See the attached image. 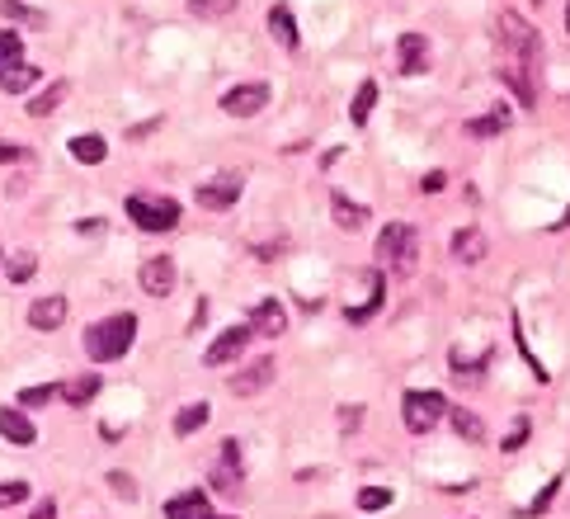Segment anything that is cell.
<instances>
[{
  "mask_svg": "<svg viewBox=\"0 0 570 519\" xmlns=\"http://www.w3.org/2000/svg\"><path fill=\"white\" fill-rule=\"evenodd\" d=\"M358 421H363V406H345V411H340V430H345V434L358 430Z\"/></svg>",
  "mask_w": 570,
  "mask_h": 519,
  "instance_id": "8d00e7d4",
  "label": "cell"
},
{
  "mask_svg": "<svg viewBox=\"0 0 570 519\" xmlns=\"http://www.w3.org/2000/svg\"><path fill=\"white\" fill-rule=\"evenodd\" d=\"M500 80H504V86H514V95H519V104H523V109H533V104H538V90H533V80L523 76V67H519V61H510V67L500 71Z\"/></svg>",
  "mask_w": 570,
  "mask_h": 519,
  "instance_id": "44dd1931",
  "label": "cell"
},
{
  "mask_svg": "<svg viewBox=\"0 0 570 519\" xmlns=\"http://www.w3.org/2000/svg\"><path fill=\"white\" fill-rule=\"evenodd\" d=\"M222 109L231 118H255L260 109H269V86L264 80H250V86H231L222 95Z\"/></svg>",
  "mask_w": 570,
  "mask_h": 519,
  "instance_id": "277c9868",
  "label": "cell"
},
{
  "mask_svg": "<svg viewBox=\"0 0 570 519\" xmlns=\"http://www.w3.org/2000/svg\"><path fill=\"white\" fill-rule=\"evenodd\" d=\"M269 33L279 38L283 48H298V24H292V10L288 5H273L269 10Z\"/></svg>",
  "mask_w": 570,
  "mask_h": 519,
  "instance_id": "ffe728a7",
  "label": "cell"
},
{
  "mask_svg": "<svg viewBox=\"0 0 570 519\" xmlns=\"http://www.w3.org/2000/svg\"><path fill=\"white\" fill-rule=\"evenodd\" d=\"M137 279H142V288L152 298H170V288H175V260L170 255H152V260L142 264Z\"/></svg>",
  "mask_w": 570,
  "mask_h": 519,
  "instance_id": "ba28073f",
  "label": "cell"
},
{
  "mask_svg": "<svg viewBox=\"0 0 570 519\" xmlns=\"http://www.w3.org/2000/svg\"><path fill=\"white\" fill-rule=\"evenodd\" d=\"M14 61H19V33L5 29V33H0V76H5Z\"/></svg>",
  "mask_w": 570,
  "mask_h": 519,
  "instance_id": "f546056e",
  "label": "cell"
},
{
  "mask_svg": "<svg viewBox=\"0 0 570 519\" xmlns=\"http://www.w3.org/2000/svg\"><path fill=\"white\" fill-rule=\"evenodd\" d=\"M71 156H76V161H86V165H99L104 156H109V142H104V137H95V133H86V137H71Z\"/></svg>",
  "mask_w": 570,
  "mask_h": 519,
  "instance_id": "7402d4cb",
  "label": "cell"
},
{
  "mask_svg": "<svg viewBox=\"0 0 570 519\" xmlns=\"http://www.w3.org/2000/svg\"><path fill=\"white\" fill-rule=\"evenodd\" d=\"M109 487H114V496H123V501H137V487H133L128 472H109Z\"/></svg>",
  "mask_w": 570,
  "mask_h": 519,
  "instance_id": "836d02e7",
  "label": "cell"
},
{
  "mask_svg": "<svg viewBox=\"0 0 570 519\" xmlns=\"http://www.w3.org/2000/svg\"><path fill=\"white\" fill-rule=\"evenodd\" d=\"M188 10H194L198 19H222L236 10V0H188Z\"/></svg>",
  "mask_w": 570,
  "mask_h": 519,
  "instance_id": "83f0119b",
  "label": "cell"
},
{
  "mask_svg": "<svg viewBox=\"0 0 570 519\" xmlns=\"http://www.w3.org/2000/svg\"><path fill=\"white\" fill-rule=\"evenodd\" d=\"M165 519H213V510H207L203 491H184V496H175V501L165 505Z\"/></svg>",
  "mask_w": 570,
  "mask_h": 519,
  "instance_id": "2e32d148",
  "label": "cell"
},
{
  "mask_svg": "<svg viewBox=\"0 0 570 519\" xmlns=\"http://www.w3.org/2000/svg\"><path fill=\"white\" fill-rule=\"evenodd\" d=\"M0 10H5V14H14V19H38V14H29L24 5H14V0H5V5H0Z\"/></svg>",
  "mask_w": 570,
  "mask_h": 519,
  "instance_id": "b9f144b4",
  "label": "cell"
},
{
  "mask_svg": "<svg viewBox=\"0 0 570 519\" xmlns=\"http://www.w3.org/2000/svg\"><path fill=\"white\" fill-rule=\"evenodd\" d=\"M38 80H43V71H38V67H29V61H14V67L0 76V90H5V95H19V90L38 86Z\"/></svg>",
  "mask_w": 570,
  "mask_h": 519,
  "instance_id": "e0dca14e",
  "label": "cell"
},
{
  "mask_svg": "<svg viewBox=\"0 0 570 519\" xmlns=\"http://www.w3.org/2000/svg\"><path fill=\"white\" fill-rule=\"evenodd\" d=\"M236 199H241V175H217V180L198 184V203L213 208V213H226Z\"/></svg>",
  "mask_w": 570,
  "mask_h": 519,
  "instance_id": "52a82bcc",
  "label": "cell"
},
{
  "mask_svg": "<svg viewBox=\"0 0 570 519\" xmlns=\"http://www.w3.org/2000/svg\"><path fill=\"white\" fill-rule=\"evenodd\" d=\"M29 519H57V505H52V501H43V505H38Z\"/></svg>",
  "mask_w": 570,
  "mask_h": 519,
  "instance_id": "7bdbcfd3",
  "label": "cell"
},
{
  "mask_svg": "<svg viewBox=\"0 0 570 519\" xmlns=\"http://www.w3.org/2000/svg\"><path fill=\"white\" fill-rule=\"evenodd\" d=\"M523 440H528V421H519V425H514V434H510V440H504V453H514Z\"/></svg>",
  "mask_w": 570,
  "mask_h": 519,
  "instance_id": "f35d334b",
  "label": "cell"
},
{
  "mask_svg": "<svg viewBox=\"0 0 570 519\" xmlns=\"http://www.w3.org/2000/svg\"><path fill=\"white\" fill-rule=\"evenodd\" d=\"M24 496H29L24 482H0V505H19Z\"/></svg>",
  "mask_w": 570,
  "mask_h": 519,
  "instance_id": "e575fe53",
  "label": "cell"
},
{
  "mask_svg": "<svg viewBox=\"0 0 570 519\" xmlns=\"http://www.w3.org/2000/svg\"><path fill=\"white\" fill-rule=\"evenodd\" d=\"M504 123H510L504 114H481V118L467 123V133H472V137H495V133H504Z\"/></svg>",
  "mask_w": 570,
  "mask_h": 519,
  "instance_id": "4316f807",
  "label": "cell"
},
{
  "mask_svg": "<svg viewBox=\"0 0 570 519\" xmlns=\"http://www.w3.org/2000/svg\"><path fill=\"white\" fill-rule=\"evenodd\" d=\"M443 184H448V180H443V171H429V175H425V184H419V190H425V194H438Z\"/></svg>",
  "mask_w": 570,
  "mask_h": 519,
  "instance_id": "60d3db41",
  "label": "cell"
},
{
  "mask_svg": "<svg viewBox=\"0 0 570 519\" xmlns=\"http://www.w3.org/2000/svg\"><path fill=\"white\" fill-rule=\"evenodd\" d=\"M556 487H561V482H547V487H542V496H538V501H533V514H542L547 505H552V496H556Z\"/></svg>",
  "mask_w": 570,
  "mask_h": 519,
  "instance_id": "74e56055",
  "label": "cell"
},
{
  "mask_svg": "<svg viewBox=\"0 0 570 519\" xmlns=\"http://www.w3.org/2000/svg\"><path fill=\"white\" fill-rule=\"evenodd\" d=\"M410 241H415V227H410V222H387L372 251H377V260H391V264H396V260H400V251H406Z\"/></svg>",
  "mask_w": 570,
  "mask_h": 519,
  "instance_id": "30bf717a",
  "label": "cell"
},
{
  "mask_svg": "<svg viewBox=\"0 0 570 519\" xmlns=\"http://www.w3.org/2000/svg\"><path fill=\"white\" fill-rule=\"evenodd\" d=\"M250 336H255V330H250V326H231V330H222V336H217L213 345H207L203 364H207V368H222V364H231V359H236L241 349L250 345Z\"/></svg>",
  "mask_w": 570,
  "mask_h": 519,
  "instance_id": "8992f818",
  "label": "cell"
},
{
  "mask_svg": "<svg viewBox=\"0 0 570 519\" xmlns=\"http://www.w3.org/2000/svg\"><path fill=\"white\" fill-rule=\"evenodd\" d=\"M128 218L142 227V232H170V227L179 222V203H175V199L133 194V199H128Z\"/></svg>",
  "mask_w": 570,
  "mask_h": 519,
  "instance_id": "7a4b0ae2",
  "label": "cell"
},
{
  "mask_svg": "<svg viewBox=\"0 0 570 519\" xmlns=\"http://www.w3.org/2000/svg\"><path fill=\"white\" fill-rule=\"evenodd\" d=\"M207 415H213V411H207V402L184 406V411L175 415V434H179V440H188V434H198V430L207 425Z\"/></svg>",
  "mask_w": 570,
  "mask_h": 519,
  "instance_id": "603a6c76",
  "label": "cell"
},
{
  "mask_svg": "<svg viewBox=\"0 0 570 519\" xmlns=\"http://www.w3.org/2000/svg\"><path fill=\"white\" fill-rule=\"evenodd\" d=\"M24 156V147H19V142H0V165H10V161H19Z\"/></svg>",
  "mask_w": 570,
  "mask_h": 519,
  "instance_id": "ab89813d",
  "label": "cell"
},
{
  "mask_svg": "<svg viewBox=\"0 0 570 519\" xmlns=\"http://www.w3.org/2000/svg\"><path fill=\"white\" fill-rule=\"evenodd\" d=\"M565 29H570V5H565Z\"/></svg>",
  "mask_w": 570,
  "mask_h": 519,
  "instance_id": "ee69618b",
  "label": "cell"
},
{
  "mask_svg": "<svg viewBox=\"0 0 570 519\" xmlns=\"http://www.w3.org/2000/svg\"><path fill=\"white\" fill-rule=\"evenodd\" d=\"M67 298L61 293H52V298H38L33 307H29V326H38V330H57L61 321H67Z\"/></svg>",
  "mask_w": 570,
  "mask_h": 519,
  "instance_id": "4fadbf2b",
  "label": "cell"
},
{
  "mask_svg": "<svg viewBox=\"0 0 570 519\" xmlns=\"http://www.w3.org/2000/svg\"><path fill=\"white\" fill-rule=\"evenodd\" d=\"M453 260H462V264H481L485 260V232L481 227H462V232L453 236Z\"/></svg>",
  "mask_w": 570,
  "mask_h": 519,
  "instance_id": "5bb4252c",
  "label": "cell"
},
{
  "mask_svg": "<svg viewBox=\"0 0 570 519\" xmlns=\"http://www.w3.org/2000/svg\"><path fill=\"white\" fill-rule=\"evenodd\" d=\"M33 269H38L33 255H29V251H19V255L10 260V279H14V283H24V279H33Z\"/></svg>",
  "mask_w": 570,
  "mask_h": 519,
  "instance_id": "d6a6232c",
  "label": "cell"
},
{
  "mask_svg": "<svg viewBox=\"0 0 570 519\" xmlns=\"http://www.w3.org/2000/svg\"><path fill=\"white\" fill-rule=\"evenodd\" d=\"M415 260H419V236H415V241L406 246V251H400V260H396L391 269H396L400 279H410V274H415Z\"/></svg>",
  "mask_w": 570,
  "mask_h": 519,
  "instance_id": "1f68e13d",
  "label": "cell"
},
{
  "mask_svg": "<svg viewBox=\"0 0 570 519\" xmlns=\"http://www.w3.org/2000/svg\"><path fill=\"white\" fill-rule=\"evenodd\" d=\"M133 336H137V317H133V311H118V317L99 321V326H90L86 349H90V359H99V364H114V359H123V355L133 349Z\"/></svg>",
  "mask_w": 570,
  "mask_h": 519,
  "instance_id": "6da1fadb",
  "label": "cell"
},
{
  "mask_svg": "<svg viewBox=\"0 0 570 519\" xmlns=\"http://www.w3.org/2000/svg\"><path fill=\"white\" fill-rule=\"evenodd\" d=\"M217 519H236V514H217Z\"/></svg>",
  "mask_w": 570,
  "mask_h": 519,
  "instance_id": "f6af8a7d",
  "label": "cell"
},
{
  "mask_svg": "<svg viewBox=\"0 0 570 519\" xmlns=\"http://www.w3.org/2000/svg\"><path fill=\"white\" fill-rule=\"evenodd\" d=\"M391 505V491L387 487H363L358 491V510H387Z\"/></svg>",
  "mask_w": 570,
  "mask_h": 519,
  "instance_id": "f1b7e54d",
  "label": "cell"
},
{
  "mask_svg": "<svg viewBox=\"0 0 570 519\" xmlns=\"http://www.w3.org/2000/svg\"><path fill=\"white\" fill-rule=\"evenodd\" d=\"M0 434H5L10 444H33L38 440V430L24 411H10V406H0Z\"/></svg>",
  "mask_w": 570,
  "mask_h": 519,
  "instance_id": "9a60e30c",
  "label": "cell"
},
{
  "mask_svg": "<svg viewBox=\"0 0 570 519\" xmlns=\"http://www.w3.org/2000/svg\"><path fill=\"white\" fill-rule=\"evenodd\" d=\"M57 392H61V387H52V383H43V387H24V392H19V406H48Z\"/></svg>",
  "mask_w": 570,
  "mask_h": 519,
  "instance_id": "4dcf8cb0",
  "label": "cell"
},
{
  "mask_svg": "<svg viewBox=\"0 0 570 519\" xmlns=\"http://www.w3.org/2000/svg\"><path fill=\"white\" fill-rule=\"evenodd\" d=\"M273 383V359H255L245 373H236L226 387H231V397H255V392H264Z\"/></svg>",
  "mask_w": 570,
  "mask_h": 519,
  "instance_id": "9c48e42d",
  "label": "cell"
},
{
  "mask_svg": "<svg viewBox=\"0 0 570 519\" xmlns=\"http://www.w3.org/2000/svg\"><path fill=\"white\" fill-rule=\"evenodd\" d=\"M400 76H419L425 71V61H429V43H425V33H400Z\"/></svg>",
  "mask_w": 570,
  "mask_h": 519,
  "instance_id": "8fae6325",
  "label": "cell"
},
{
  "mask_svg": "<svg viewBox=\"0 0 570 519\" xmlns=\"http://www.w3.org/2000/svg\"><path fill=\"white\" fill-rule=\"evenodd\" d=\"M372 104H377V80H363V86H358V95H354V109H349V118L358 123V128H363V123L372 118Z\"/></svg>",
  "mask_w": 570,
  "mask_h": 519,
  "instance_id": "d4e9b609",
  "label": "cell"
},
{
  "mask_svg": "<svg viewBox=\"0 0 570 519\" xmlns=\"http://www.w3.org/2000/svg\"><path fill=\"white\" fill-rule=\"evenodd\" d=\"M453 430L462 434V440H472V444H481V440H485V425L476 421L472 411H453Z\"/></svg>",
  "mask_w": 570,
  "mask_h": 519,
  "instance_id": "484cf974",
  "label": "cell"
},
{
  "mask_svg": "<svg viewBox=\"0 0 570 519\" xmlns=\"http://www.w3.org/2000/svg\"><path fill=\"white\" fill-rule=\"evenodd\" d=\"M67 95H71L67 80H52L43 95H33V99H29V114H33V118H48V114H57V104L67 99Z\"/></svg>",
  "mask_w": 570,
  "mask_h": 519,
  "instance_id": "d6986e66",
  "label": "cell"
},
{
  "mask_svg": "<svg viewBox=\"0 0 570 519\" xmlns=\"http://www.w3.org/2000/svg\"><path fill=\"white\" fill-rule=\"evenodd\" d=\"M250 330H255V336H283L288 330V311H283V302H260L255 311H250Z\"/></svg>",
  "mask_w": 570,
  "mask_h": 519,
  "instance_id": "7c38bea8",
  "label": "cell"
},
{
  "mask_svg": "<svg viewBox=\"0 0 570 519\" xmlns=\"http://www.w3.org/2000/svg\"><path fill=\"white\" fill-rule=\"evenodd\" d=\"M406 430L410 434H429L438 421H443V411H448V402H443V392H406Z\"/></svg>",
  "mask_w": 570,
  "mask_h": 519,
  "instance_id": "3957f363",
  "label": "cell"
},
{
  "mask_svg": "<svg viewBox=\"0 0 570 519\" xmlns=\"http://www.w3.org/2000/svg\"><path fill=\"white\" fill-rule=\"evenodd\" d=\"M99 392V378L95 373H86V378H71V383H61V397H67L71 406H86L90 397Z\"/></svg>",
  "mask_w": 570,
  "mask_h": 519,
  "instance_id": "cb8c5ba5",
  "label": "cell"
},
{
  "mask_svg": "<svg viewBox=\"0 0 570 519\" xmlns=\"http://www.w3.org/2000/svg\"><path fill=\"white\" fill-rule=\"evenodd\" d=\"M330 208H335V222H340L345 232H358V227L368 222V208H363V203H354V199H345V194H335Z\"/></svg>",
  "mask_w": 570,
  "mask_h": 519,
  "instance_id": "ac0fdd59",
  "label": "cell"
},
{
  "mask_svg": "<svg viewBox=\"0 0 570 519\" xmlns=\"http://www.w3.org/2000/svg\"><path fill=\"white\" fill-rule=\"evenodd\" d=\"M500 43L510 48L519 61H528V57H538V33L523 24L519 14H500Z\"/></svg>",
  "mask_w": 570,
  "mask_h": 519,
  "instance_id": "5b68a950",
  "label": "cell"
},
{
  "mask_svg": "<svg viewBox=\"0 0 570 519\" xmlns=\"http://www.w3.org/2000/svg\"><path fill=\"white\" fill-rule=\"evenodd\" d=\"M222 463H226L231 472H241V444H236V440H226V444H222Z\"/></svg>",
  "mask_w": 570,
  "mask_h": 519,
  "instance_id": "d590c367",
  "label": "cell"
}]
</instances>
